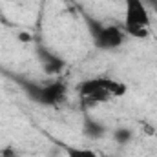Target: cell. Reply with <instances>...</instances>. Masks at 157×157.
<instances>
[{"label": "cell", "instance_id": "obj_3", "mask_svg": "<svg viewBox=\"0 0 157 157\" xmlns=\"http://www.w3.org/2000/svg\"><path fill=\"white\" fill-rule=\"evenodd\" d=\"M84 22L88 28V33L91 37V42L97 49L101 51H113L124 44L126 33L122 31V28H119L115 24H104L90 15H84Z\"/></svg>", "mask_w": 157, "mask_h": 157}, {"label": "cell", "instance_id": "obj_9", "mask_svg": "<svg viewBox=\"0 0 157 157\" xmlns=\"http://www.w3.org/2000/svg\"><path fill=\"white\" fill-rule=\"evenodd\" d=\"M143 4L146 6V9L150 11H154V13H157V0H143Z\"/></svg>", "mask_w": 157, "mask_h": 157}, {"label": "cell", "instance_id": "obj_2", "mask_svg": "<svg viewBox=\"0 0 157 157\" xmlns=\"http://www.w3.org/2000/svg\"><path fill=\"white\" fill-rule=\"evenodd\" d=\"M128 86L121 80L110 77H93L80 80L77 84V93L86 106H97L112 101L113 97L126 95Z\"/></svg>", "mask_w": 157, "mask_h": 157}, {"label": "cell", "instance_id": "obj_7", "mask_svg": "<svg viewBox=\"0 0 157 157\" xmlns=\"http://www.w3.org/2000/svg\"><path fill=\"white\" fill-rule=\"evenodd\" d=\"M112 139L119 146H126V144H130L135 139V133H133V130L130 126H117L112 132Z\"/></svg>", "mask_w": 157, "mask_h": 157}, {"label": "cell", "instance_id": "obj_1", "mask_svg": "<svg viewBox=\"0 0 157 157\" xmlns=\"http://www.w3.org/2000/svg\"><path fill=\"white\" fill-rule=\"evenodd\" d=\"M13 80L24 91V95L40 106H59L68 93V84L62 78H53L49 82H37L33 78L13 75Z\"/></svg>", "mask_w": 157, "mask_h": 157}, {"label": "cell", "instance_id": "obj_5", "mask_svg": "<svg viewBox=\"0 0 157 157\" xmlns=\"http://www.w3.org/2000/svg\"><path fill=\"white\" fill-rule=\"evenodd\" d=\"M35 53H37V59L40 62V68L46 75H60L66 68V60L55 53L53 49H49L48 46L44 44H37L35 46Z\"/></svg>", "mask_w": 157, "mask_h": 157}, {"label": "cell", "instance_id": "obj_4", "mask_svg": "<svg viewBox=\"0 0 157 157\" xmlns=\"http://www.w3.org/2000/svg\"><path fill=\"white\" fill-rule=\"evenodd\" d=\"M150 11L143 0H124L122 31L133 39H146L150 35Z\"/></svg>", "mask_w": 157, "mask_h": 157}, {"label": "cell", "instance_id": "obj_6", "mask_svg": "<svg viewBox=\"0 0 157 157\" xmlns=\"http://www.w3.org/2000/svg\"><path fill=\"white\" fill-rule=\"evenodd\" d=\"M82 133L88 137V139H93V141H99L102 139L106 133H108V128L99 121V119H93L90 115H86L82 121Z\"/></svg>", "mask_w": 157, "mask_h": 157}, {"label": "cell", "instance_id": "obj_8", "mask_svg": "<svg viewBox=\"0 0 157 157\" xmlns=\"http://www.w3.org/2000/svg\"><path fill=\"white\" fill-rule=\"evenodd\" d=\"M64 154L66 157H99L97 152L90 148H77V146H64Z\"/></svg>", "mask_w": 157, "mask_h": 157}]
</instances>
